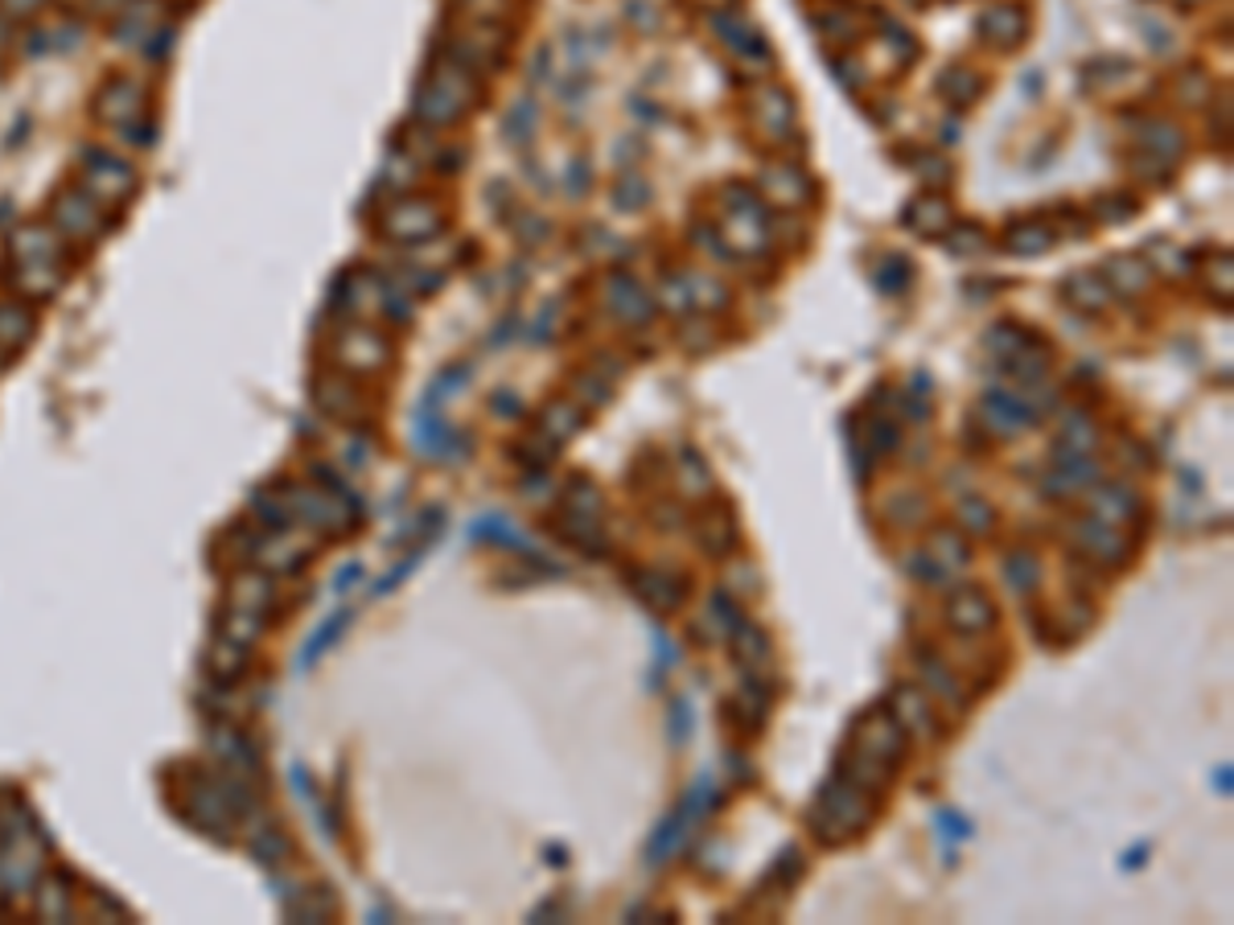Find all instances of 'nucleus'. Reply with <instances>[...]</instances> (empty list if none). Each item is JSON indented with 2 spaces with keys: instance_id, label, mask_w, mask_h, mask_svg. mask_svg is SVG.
Segmentation results:
<instances>
[{
  "instance_id": "1",
  "label": "nucleus",
  "mask_w": 1234,
  "mask_h": 925,
  "mask_svg": "<svg viewBox=\"0 0 1234 925\" xmlns=\"http://www.w3.org/2000/svg\"><path fill=\"white\" fill-rule=\"evenodd\" d=\"M876 811H881L876 790H864V785L848 782V778L836 773V778L819 790V799H815L811 811H807V823H811V835L819 844L840 847V844H848V839H856V835L876 818Z\"/></svg>"
},
{
  "instance_id": "2",
  "label": "nucleus",
  "mask_w": 1234,
  "mask_h": 925,
  "mask_svg": "<svg viewBox=\"0 0 1234 925\" xmlns=\"http://www.w3.org/2000/svg\"><path fill=\"white\" fill-rule=\"evenodd\" d=\"M712 802H717V785H712V778L703 773L700 782H696V790H688V799L679 802L671 815L658 823L655 839H651V847H646V860L651 863L671 860V851L679 847V839L688 835V827L703 815V811H708V806H712Z\"/></svg>"
},
{
  "instance_id": "3",
  "label": "nucleus",
  "mask_w": 1234,
  "mask_h": 925,
  "mask_svg": "<svg viewBox=\"0 0 1234 925\" xmlns=\"http://www.w3.org/2000/svg\"><path fill=\"white\" fill-rule=\"evenodd\" d=\"M852 740H856V753L873 757V761H881L885 769L902 766V761H906V749H909L906 728L893 720L889 707H873V712L856 724Z\"/></svg>"
},
{
  "instance_id": "4",
  "label": "nucleus",
  "mask_w": 1234,
  "mask_h": 925,
  "mask_svg": "<svg viewBox=\"0 0 1234 925\" xmlns=\"http://www.w3.org/2000/svg\"><path fill=\"white\" fill-rule=\"evenodd\" d=\"M625 581H630V588L638 593V601H646V605H651V609H658V613L679 609V605L688 601V588H691L688 576H684L679 568H671V564L630 568V572H625Z\"/></svg>"
},
{
  "instance_id": "5",
  "label": "nucleus",
  "mask_w": 1234,
  "mask_h": 925,
  "mask_svg": "<svg viewBox=\"0 0 1234 925\" xmlns=\"http://www.w3.org/2000/svg\"><path fill=\"white\" fill-rule=\"evenodd\" d=\"M1070 535H1074V543H1079V551L1091 564L1120 568V564H1127V555H1132V543L1120 535V527H1115V522H1103L1099 515L1079 518Z\"/></svg>"
},
{
  "instance_id": "6",
  "label": "nucleus",
  "mask_w": 1234,
  "mask_h": 925,
  "mask_svg": "<svg viewBox=\"0 0 1234 925\" xmlns=\"http://www.w3.org/2000/svg\"><path fill=\"white\" fill-rule=\"evenodd\" d=\"M885 707H889L893 720L906 728V737H922V740L942 737V724H938L935 707H930V695H926L922 687H897Z\"/></svg>"
},
{
  "instance_id": "7",
  "label": "nucleus",
  "mask_w": 1234,
  "mask_h": 925,
  "mask_svg": "<svg viewBox=\"0 0 1234 925\" xmlns=\"http://www.w3.org/2000/svg\"><path fill=\"white\" fill-rule=\"evenodd\" d=\"M947 626L963 638H975V634H987L996 626V605L987 601V593L980 588H959L947 601Z\"/></svg>"
},
{
  "instance_id": "8",
  "label": "nucleus",
  "mask_w": 1234,
  "mask_h": 925,
  "mask_svg": "<svg viewBox=\"0 0 1234 925\" xmlns=\"http://www.w3.org/2000/svg\"><path fill=\"white\" fill-rule=\"evenodd\" d=\"M720 716L733 724L736 733H745V737H757V733H762V724H766V716H769V691H766V683H757V679H745V687L736 691L729 704H720Z\"/></svg>"
},
{
  "instance_id": "9",
  "label": "nucleus",
  "mask_w": 1234,
  "mask_h": 925,
  "mask_svg": "<svg viewBox=\"0 0 1234 925\" xmlns=\"http://www.w3.org/2000/svg\"><path fill=\"white\" fill-rule=\"evenodd\" d=\"M696 543H700L703 555H712V560H724V555H733L736 548V518L729 515V506L712 503L708 510H700V518H696Z\"/></svg>"
},
{
  "instance_id": "10",
  "label": "nucleus",
  "mask_w": 1234,
  "mask_h": 925,
  "mask_svg": "<svg viewBox=\"0 0 1234 925\" xmlns=\"http://www.w3.org/2000/svg\"><path fill=\"white\" fill-rule=\"evenodd\" d=\"M984 416H987V423H992V428L1001 432V437H1016V432H1025V428H1033L1041 411L1033 408V399H1029V395L987 392V395H984Z\"/></svg>"
},
{
  "instance_id": "11",
  "label": "nucleus",
  "mask_w": 1234,
  "mask_h": 925,
  "mask_svg": "<svg viewBox=\"0 0 1234 925\" xmlns=\"http://www.w3.org/2000/svg\"><path fill=\"white\" fill-rule=\"evenodd\" d=\"M980 33H984V42H992L996 49H1016L1029 37V16H1025L1020 4H992V9L980 16Z\"/></svg>"
},
{
  "instance_id": "12",
  "label": "nucleus",
  "mask_w": 1234,
  "mask_h": 925,
  "mask_svg": "<svg viewBox=\"0 0 1234 925\" xmlns=\"http://www.w3.org/2000/svg\"><path fill=\"white\" fill-rule=\"evenodd\" d=\"M1091 506L1103 522H1115V527H1127L1144 515V498L1132 486H1099L1091 494Z\"/></svg>"
},
{
  "instance_id": "13",
  "label": "nucleus",
  "mask_w": 1234,
  "mask_h": 925,
  "mask_svg": "<svg viewBox=\"0 0 1234 925\" xmlns=\"http://www.w3.org/2000/svg\"><path fill=\"white\" fill-rule=\"evenodd\" d=\"M762 189H766L769 202L778 206H802L811 202V177L798 169V165H774V169H766V177H762Z\"/></svg>"
},
{
  "instance_id": "14",
  "label": "nucleus",
  "mask_w": 1234,
  "mask_h": 925,
  "mask_svg": "<svg viewBox=\"0 0 1234 925\" xmlns=\"http://www.w3.org/2000/svg\"><path fill=\"white\" fill-rule=\"evenodd\" d=\"M440 210H433L428 202H404L391 210V235L395 239H433L440 231Z\"/></svg>"
},
{
  "instance_id": "15",
  "label": "nucleus",
  "mask_w": 1234,
  "mask_h": 925,
  "mask_svg": "<svg viewBox=\"0 0 1234 925\" xmlns=\"http://www.w3.org/2000/svg\"><path fill=\"white\" fill-rule=\"evenodd\" d=\"M556 535H560L564 543L580 548L585 555H605V551H610V539H605V531L593 522V515L564 510V518H556Z\"/></svg>"
},
{
  "instance_id": "16",
  "label": "nucleus",
  "mask_w": 1234,
  "mask_h": 925,
  "mask_svg": "<svg viewBox=\"0 0 1234 925\" xmlns=\"http://www.w3.org/2000/svg\"><path fill=\"white\" fill-rule=\"evenodd\" d=\"M1062 297L1070 300V305H1079L1082 313H1103L1115 293L1107 288L1103 272H1074V276L1062 284Z\"/></svg>"
},
{
  "instance_id": "17",
  "label": "nucleus",
  "mask_w": 1234,
  "mask_h": 925,
  "mask_svg": "<svg viewBox=\"0 0 1234 925\" xmlns=\"http://www.w3.org/2000/svg\"><path fill=\"white\" fill-rule=\"evenodd\" d=\"M902 219H906V227H914L918 235L935 239V235H942V231H951L954 214H951V202H947V198L926 194V198H914V206H909Z\"/></svg>"
},
{
  "instance_id": "18",
  "label": "nucleus",
  "mask_w": 1234,
  "mask_h": 925,
  "mask_svg": "<svg viewBox=\"0 0 1234 925\" xmlns=\"http://www.w3.org/2000/svg\"><path fill=\"white\" fill-rule=\"evenodd\" d=\"M1103 280H1111L1107 288L1120 293V297H1140L1144 288L1153 284V267L1140 264V260H1132V255H1115V260H1107V267H1103Z\"/></svg>"
},
{
  "instance_id": "19",
  "label": "nucleus",
  "mask_w": 1234,
  "mask_h": 925,
  "mask_svg": "<svg viewBox=\"0 0 1234 925\" xmlns=\"http://www.w3.org/2000/svg\"><path fill=\"white\" fill-rule=\"evenodd\" d=\"M610 300L613 309L625 317V321H634V326H642V321H651V313H655V300L642 293L638 284L630 280L625 272H613L610 276Z\"/></svg>"
},
{
  "instance_id": "20",
  "label": "nucleus",
  "mask_w": 1234,
  "mask_h": 925,
  "mask_svg": "<svg viewBox=\"0 0 1234 925\" xmlns=\"http://www.w3.org/2000/svg\"><path fill=\"white\" fill-rule=\"evenodd\" d=\"M1004 243H1008V252L1013 255H1041L1058 243V227H1053V222H1041V219L1013 222Z\"/></svg>"
},
{
  "instance_id": "21",
  "label": "nucleus",
  "mask_w": 1234,
  "mask_h": 925,
  "mask_svg": "<svg viewBox=\"0 0 1234 925\" xmlns=\"http://www.w3.org/2000/svg\"><path fill=\"white\" fill-rule=\"evenodd\" d=\"M729 642H733V654L741 667H757V671H766L769 659H774V642H769L766 629L750 626V621H741V626L729 634Z\"/></svg>"
},
{
  "instance_id": "22",
  "label": "nucleus",
  "mask_w": 1234,
  "mask_h": 925,
  "mask_svg": "<svg viewBox=\"0 0 1234 925\" xmlns=\"http://www.w3.org/2000/svg\"><path fill=\"white\" fill-rule=\"evenodd\" d=\"M473 539H490V543H499V548H515V551H527V555H539V551L532 548V539L518 531L515 522L506 515H485L473 522Z\"/></svg>"
},
{
  "instance_id": "23",
  "label": "nucleus",
  "mask_w": 1234,
  "mask_h": 925,
  "mask_svg": "<svg viewBox=\"0 0 1234 925\" xmlns=\"http://www.w3.org/2000/svg\"><path fill=\"white\" fill-rule=\"evenodd\" d=\"M918 671H922V691H930V695H938L942 704H954L963 707L968 700H963V687L954 683V674L942 667V662L935 659V654H926V659H918Z\"/></svg>"
},
{
  "instance_id": "24",
  "label": "nucleus",
  "mask_w": 1234,
  "mask_h": 925,
  "mask_svg": "<svg viewBox=\"0 0 1234 925\" xmlns=\"http://www.w3.org/2000/svg\"><path fill=\"white\" fill-rule=\"evenodd\" d=\"M938 91L947 95L951 103H975L980 95H984V75L980 70H971V66H951L942 79H938Z\"/></svg>"
},
{
  "instance_id": "25",
  "label": "nucleus",
  "mask_w": 1234,
  "mask_h": 925,
  "mask_svg": "<svg viewBox=\"0 0 1234 925\" xmlns=\"http://www.w3.org/2000/svg\"><path fill=\"white\" fill-rule=\"evenodd\" d=\"M790 120H795V103L786 91H766L757 99V124L766 128L769 136H786Z\"/></svg>"
},
{
  "instance_id": "26",
  "label": "nucleus",
  "mask_w": 1234,
  "mask_h": 925,
  "mask_svg": "<svg viewBox=\"0 0 1234 925\" xmlns=\"http://www.w3.org/2000/svg\"><path fill=\"white\" fill-rule=\"evenodd\" d=\"M580 423H585V411H580L577 404H568V399H552L544 408V416H539V428H544L552 440H568L572 432H580Z\"/></svg>"
},
{
  "instance_id": "27",
  "label": "nucleus",
  "mask_w": 1234,
  "mask_h": 925,
  "mask_svg": "<svg viewBox=\"0 0 1234 925\" xmlns=\"http://www.w3.org/2000/svg\"><path fill=\"white\" fill-rule=\"evenodd\" d=\"M1004 581L1013 584L1016 593H1033V588L1041 584V560H1037L1033 551H1013V555L1004 560Z\"/></svg>"
},
{
  "instance_id": "28",
  "label": "nucleus",
  "mask_w": 1234,
  "mask_h": 925,
  "mask_svg": "<svg viewBox=\"0 0 1234 925\" xmlns=\"http://www.w3.org/2000/svg\"><path fill=\"white\" fill-rule=\"evenodd\" d=\"M930 555H935L942 568H963L971 560V548L963 535H954L951 527H938L935 535H930Z\"/></svg>"
},
{
  "instance_id": "29",
  "label": "nucleus",
  "mask_w": 1234,
  "mask_h": 925,
  "mask_svg": "<svg viewBox=\"0 0 1234 925\" xmlns=\"http://www.w3.org/2000/svg\"><path fill=\"white\" fill-rule=\"evenodd\" d=\"M954 518H959V527H963L968 535H987L992 531V522H996V510L987 506V498L968 494L963 503L954 506Z\"/></svg>"
},
{
  "instance_id": "30",
  "label": "nucleus",
  "mask_w": 1234,
  "mask_h": 925,
  "mask_svg": "<svg viewBox=\"0 0 1234 925\" xmlns=\"http://www.w3.org/2000/svg\"><path fill=\"white\" fill-rule=\"evenodd\" d=\"M922 515H926V503H922V494H914V489H902V494H893L889 503H885V518H889L893 527H902V531L918 527Z\"/></svg>"
},
{
  "instance_id": "31",
  "label": "nucleus",
  "mask_w": 1234,
  "mask_h": 925,
  "mask_svg": "<svg viewBox=\"0 0 1234 925\" xmlns=\"http://www.w3.org/2000/svg\"><path fill=\"white\" fill-rule=\"evenodd\" d=\"M564 510H577V515H597L601 510V494H597V486L585 473H572L564 482Z\"/></svg>"
},
{
  "instance_id": "32",
  "label": "nucleus",
  "mask_w": 1234,
  "mask_h": 925,
  "mask_svg": "<svg viewBox=\"0 0 1234 925\" xmlns=\"http://www.w3.org/2000/svg\"><path fill=\"white\" fill-rule=\"evenodd\" d=\"M1144 144H1148V153H1157V157L1165 161H1177L1181 157V148H1186V136L1177 132L1172 124H1165V120H1153V124H1144Z\"/></svg>"
},
{
  "instance_id": "33",
  "label": "nucleus",
  "mask_w": 1234,
  "mask_h": 925,
  "mask_svg": "<svg viewBox=\"0 0 1234 925\" xmlns=\"http://www.w3.org/2000/svg\"><path fill=\"white\" fill-rule=\"evenodd\" d=\"M717 30H720V42H729V46L741 49V54H757V49H762L757 30L745 25L741 16H717Z\"/></svg>"
},
{
  "instance_id": "34",
  "label": "nucleus",
  "mask_w": 1234,
  "mask_h": 925,
  "mask_svg": "<svg viewBox=\"0 0 1234 925\" xmlns=\"http://www.w3.org/2000/svg\"><path fill=\"white\" fill-rule=\"evenodd\" d=\"M802 877V851L798 847H786L778 860H774V868L766 872V889H778V893H786L795 880Z\"/></svg>"
},
{
  "instance_id": "35",
  "label": "nucleus",
  "mask_w": 1234,
  "mask_h": 925,
  "mask_svg": "<svg viewBox=\"0 0 1234 925\" xmlns=\"http://www.w3.org/2000/svg\"><path fill=\"white\" fill-rule=\"evenodd\" d=\"M876 288L881 293H889V297H902L909 284H914V272H909V264L902 260V255H893V260H885V264L876 267Z\"/></svg>"
},
{
  "instance_id": "36",
  "label": "nucleus",
  "mask_w": 1234,
  "mask_h": 925,
  "mask_svg": "<svg viewBox=\"0 0 1234 925\" xmlns=\"http://www.w3.org/2000/svg\"><path fill=\"white\" fill-rule=\"evenodd\" d=\"M1029 342V330H1025V326H1008V321H1001V326H996V330L987 333L984 338V345L987 350H992V354H996V359H1013L1016 350H1020V345Z\"/></svg>"
},
{
  "instance_id": "37",
  "label": "nucleus",
  "mask_w": 1234,
  "mask_h": 925,
  "mask_svg": "<svg viewBox=\"0 0 1234 925\" xmlns=\"http://www.w3.org/2000/svg\"><path fill=\"white\" fill-rule=\"evenodd\" d=\"M947 247H951L954 255H980V252H987V231L984 227H975V222H963V227H954L951 222V239H947Z\"/></svg>"
},
{
  "instance_id": "38",
  "label": "nucleus",
  "mask_w": 1234,
  "mask_h": 925,
  "mask_svg": "<svg viewBox=\"0 0 1234 925\" xmlns=\"http://www.w3.org/2000/svg\"><path fill=\"white\" fill-rule=\"evenodd\" d=\"M1094 440H1099L1094 423L1082 420V416H1070L1066 428H1062V437H1058V449H1066V453H1086Z\"/></svg>"
},
{
  "instance_id": "39",
  "label": "nucleus",
  "mask_w": 1234,
  "mask_h": 925,
  "mask_svg": "<svg viewBox=\"0 0 1234 925\" xmlns=\"http://www.w3.org/2000/svg\"><path fill=\"white\" fill-rule=\"evenodd\" d=\"M864 444H869L873 456H889L902 449V432H897V423H889V420H873V428H864Z\"/></svg>"
},
{
  "instance_id": "40",
  "label": "nucleus",
  "mask_w": 1234,
  "mask_h": 925,
  "mask_svg": "<svg viewBox=\"0 0 1234 925\" xmlns=\"http://www.w3.org/2000/svg\"><path fill=\"white\" fill-rule=\"evenodd\" d=\"M1120 198H1124V202H1115V194H1103V198H1094V214H1099V219L1103 222H1127V219H1136V210H1140V202H1136V198H1127V194H1120Z\"/></svg>"
},
{
  "instance_id": "41",
  "label": "nucleus",
  "mask_w": 1234,
  "mask_h": 925,
  "mask_svg": "<svg viewBox=\"0 0 1234 925\" xmlns=\"http://www.w3.org/2000/svg\"><path fill=\"white\" fill-rule=\"evenodd\" d=\"M532 128H535V103L532 99H518L515 111L506 115V136H511V141H523V136H532Z\"/></svg>"
},
{
  "instance_id": "42",
  "label": "nucleus",
  "mask_w": 1234,
  "mask_h": 925,
  "mask_svg": "<svg viewBox=\"0 0 1234 925\" xmlns=\"http://www.w3.org/2000/svg\"><path fill=\"white\" fill-rule=\"evenodd\" d=\"M684 486L696 494V489H703V494H712V470L700 461V453H684Z\"/></svg>"
},
{
  "instance_id": "43",
  "label": "nucleus",
  "mask_w": 1234,
  "mask_h": 925,
  "mask_svg": "<svg viewBox=\"0 0 1234 925\" xmlns=\"http://www.w3.org/2000/svg\"><path fill=\"white\" fill-rule=\"evenodd\" d=\"M909 572H914L918 581L935 584V581H942V572H947V568L938 564L930 551H914V555H909Z\"/></svg>"
},
{
  "instance_id": "44",
  "label": "nucleus",
  "mask_w": 1234,
  "mask_h": 925,
  "mask_svg": "<svg viewBox=\"0 0 1234 925\" xmlns=\"http://www.w3.org/2000/svg\"><path fill=\"white\" fill-rule=\"evenodd\" d=\"M691 733V704L688 700H675L671 707V745H684Z\"/></svg>"
},
{
  "instance_id": "45",
  "label": "nucleus",
  "mask_w": 1234,
  "mask_h": 925,
  "mask_svg": "<svg viewBox=\"0 0 1234 925\" xmlns=\"http://www.w3.org/2000/svg\"><path fill=\"white\" fill-rule=\"evenodd\" d=\"M938 832L947 835V839H968L971 835V827H968V818L959 815V811H938Z\"/></svg>"
},
{
  "instance_id": "46",
  "label": "nucleus",
  "mask_w": 1234,
  "mask_h": 925,
  "mask_svg": "<svg viewBox=\"0 0 1234 925\" xmlns=\"http://www.w3.org/2000/svg\"><path fill=\"white\" fill-rule=\"evenodd\" d=\"M342 621H346V613H342V617H334V621H326V629H321V634H317V638L309 642V650H305V662L317 659V654H321V646H329L334 638H338V634H342Z\"/></svg>"
},
{
  "instance_id": "47",
  "label": "nucleus",
  "mask_w": 1234,
  "mask_h": 925,
  "mask_svg": "<svg viewBox=\"0 0 1234 925\" xmlns=\"http://www.w3.org/2000/svg\"><path fill=\"white\" fill-rule=\"evenodd\" d=\"M490 408L502 411V416H515V411H518V399H511V392H502V399H499V404H490Z\"/></svg>"
},
{
  "instance_id": "48",
  "label": "nucleus",
  "mask_w": 1234,
  "mask_h": 925,
  "mask_svg": "<svg viewBox=\"0 0 1234 925\" xmlns=\"http://www.w3.org/2000/svg\"><path fill=\"white\" fill-rule=\"evenodd\" d=\"M580 165H585V161H577V169L568 173V189H572V194H580V189H585V181H589V177H585V169H580Z\"/></svg>"
},
{
  "instance_id": "49",
  "label": "nucleus",
  "mask_w": 1234,
  "mask_h": 925,
  "mask_svg": "<svg viewBox=\"0 0 1234 925\" xmlns=\"http://www.w3.org/2000/svg\"><path fill=\"white\" fill-rule=\"evenodd\" d=\"M1144 856H1148V847H1132V851H1127V860H1124V868H1140L1144 863Z\"/></svg>"
},
{
  "instance_id": "50",
  "label": "nucleus",
  "mask_w": 1234,
  "mask_h": 925,
  "mask_svg": "<svg viewBox=\"0 0 1234 925\" xmlns=\"http://www.w3.org/2000/svg\"><path fill=\"white\" fill-rule=\"evenodd\" d=\"M1214 782L1222 785V794H1231V785H1234V773H1231V766H1222L1219 773H1214Z\"/></svg>"
},
{
  "instance_id": "51",
  "label": "nucleus",
  "mask_w": 1234,
  "mask_h": 925,
  "mask_svg": "<svg viewBox=\"0 0 1234 925\" xmlns=\"http://www.w3.org/2000/svg\"><path fill=\"white\" fill-rule=\"evenodd\" d=\"M729 766H733L736 778H750V769H745V761H741V753H729Z\"/></svg>"
},
{
  "instance_id": "52",
  "label": "nucleus",
  "mask_w": 1234,
  "mask_h": 925,
  "mask_svg": "<svg viewBox=\"0 0 1234 925\" xmlns=\"http://www.w3.org/2000/svg\"><path fill=\"white\" fill-rule=\"evenodd\" d=\"M568 856H564V847H547V863H564Z\"/></svg>"
}]
</instances>
